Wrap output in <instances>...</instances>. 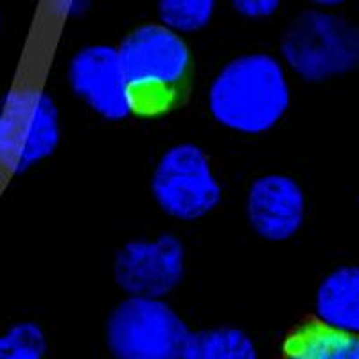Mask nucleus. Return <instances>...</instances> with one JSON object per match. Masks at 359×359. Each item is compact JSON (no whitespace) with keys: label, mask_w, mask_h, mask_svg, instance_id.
Segmentation results:
<instances>
[{"label":"nucleus","mask_w":359,"mask_h":359,"mask_svg":"<svg viewBox=\"0 0 359 359\" xmlns=\"http://www.w3.org/2000/svg\"><path fill=\"white\" fill-rule=\"evenodd\" d=\"M117 53L131 115L158 118L184 104L194 62L180 33L163 24L140 25L124 38Z\"/></svg>","instance_id":"f257e3e1"},{"label":"nucleus","mask_w":359,"mask_h":359,"mask_svg":"<svg viewBox=\"0 0 359 359\" xmlns=\"http://www.w3.org/2000/svg\"><path fill=\"white\" fill-rule=\"evenodd\" d=\"M290 108L286 70L269 54H246L223 67L208 88L221 126L246 135L271 130Z\"/></svg>","instance_id":"f03ea898"},{"label":"nucleus","mask_w":359,"mask_h":359,"mask_svg":"<svg viewBox=\"0 0 359 359\" xmlns=\"http://www.w3.org/2000/svg\"><path fill=\"white\" fill-rule=\"evenodd\" d=\"M282 56L306 81H325L359 67V29L331 11L302 13L282 40Z\"/></svg>","instance_id":"7ed1b4c3"},{"label":"nucleus","mask_w":359,"mask_h":359,"mask_svg":"<svg viewBox=\"0 0 359 359\" xmlns=\"http://www.w3.org/2000/svg\"><path fill=\"white\" fill-rule=\"evenodd\" d=\"M189 329L162 298L130 297L107 322V345L115 359H180Z\"/></svg>","instance_id":"20e7f679"},{"label":"nucleus","mask_w":359,"mask_h":359,"mask_svg":"<svg viewBox=\"0 0 359 359\" xmlns=\"http://www.w3.org/2000/svg\"><path fill=\"white\" fill-rule=\"evenodd\" d=\"M60 142L53 99L38 90H13L0 102V165L24 172L50 156Z\"/></svg>","instance_id":"39448f33"},{"label":"nucleus","mask_w":359,"mask_h":359,"mask_svg":"<svg viewBox=\"0 0 359 359\" xmlns=\"http://www.w3.org/2000/svg\"><path fill=\"white\" fill-rule=\"evenodd\" d=\"M158 207L180 221H194L212 212L221 201V185L203 149L178 144L160 156L151 178Z\"/></svg>","instance_id":"423d86ee"},{"label":"nucleus","mask_w":359,"mask_h":359,"mask_svg":"<svg viewBox=\"0 0 359 359\" xmlns=\"http://www.w3.org/2000/svg\"><path fill=\"white\" fill-rule=\"evenodd\" d=\"M185 250L175 236L131 241L115 257V280L130 297L162 298L184 277Z\"/></svg>","instance_id":"0eeeda50"},{"label":"nucleus","mask_w":359,"mask_h":359,"mask_svg":"<svg viewBox=\"0 0 359 359\" xmlns=\"http://www.w3.org/2000/svg\"><path fill=\"white\" fill-rule=\"evenodd\" d=\"M69 83L86 107L108 121H123L130 114L128 86L118 53L108 45H90L74 54Z\"/></svg>","instance_id":"6e6552de"},{"label":"nucleus","mask_w":359,"mask_h":359,"mask_svg":"<svg viewBox=\"0 0 359 359\" xmlns=\"http://www.w3.org/2000/svg\"><path fill=\"white\" fill-rule=\"evenodd\" d=\"M252 229L266 241H286L300 230L306 216L302 187L284 175H266L252 184L246 198Z\"/></svg>","instance_id":"1a4fd4ad"},{"label":"nucleus","mask_w":359,"mask_h":359,"mask_svg":"<svg viewBox=\"0 0 359 359\" xmlns=\"http://www.w3.org/2000/svg\"><path fill=\"white\" fill-rule=\"evenodd\" d=\"M282 359H359V334L307 318L284 338Z\"/></svg>","instance_id":"9d476101"},{"label":"nucleus","mask_w":359,"mask_h":359,"mask_svg":"<svg viewBox=\"0 0 359 359\" xmlns=\"http://www.w3.org/2000/svg\"><path fill=\"white\" fill-rule=\"evenodd\" d=\"M314 313L327 325L359 334V266H339L323 277Z\"/></svg>","instance_id":"9b49d317"},{"label":"nucleus","mask_w":359,"mask_h":359,"mask_svg":"<svg viewBox=\"0 0 359 359\" xmlns=\"http://www.w3.org/2000/svg\"><path fill=\"white\" fill-rule=\"evenodd\" d=\"M180 359H259L255 343L236 327L189 332Z\"/></svg>","instance_id":"f8f14e48"},{"label":"nucleus","mask_w":359,"mask_h":359,"mask_svg":"<svg viewBox=\"0 0 359 359\" xmlns=\"http://www.w3.org/2000/svg\"><path fill=\"white\" fill-rule=\"evenodd\" d=\"M216 0H158V17L176 33H196L210 24Z\"/></svg>","instance_id":"ddd939ff"},{"label":"nucleus","mask_w":359,"mask_h":359,"mask_svg":"<svg viewBox=\"0 0 359 359\" xmlns=\"http://www.w3.org/2000/svg\"><path fill=\"white\" fill-rule=\"evenodd\" d=\"M47 336L34 322H18L0 334V359H43Z\"/></svg>","instance_id":"4468645a"},{"label":"nucleus","mask_w":359,"mask_h":359,"mask_svg":"<svg viewBox=\"0 0 359 359\" xmlns=\"http://www.w3.org/2000/svg\"><path fill=\"white\" fill-rule=\"evenodd\" d=\"M230 4L246 18H268L278 11L282 0H230Z\"/></svg>","instance_id":"2eb2a0df"},{"label":"nucleus","mask_w":359,"mask_h":359,"mask_svg":"<svg viewBox=\"0 0 359 359\" xmlns=\"http://www.w3.org/2000/svg\"><path fill=\"white\" fill-rule=\"evenodd\" d=\"M88 2L90 0H56L57 8L67 13V15H76V13L83 11Z\"/></svg>","instance_id":"dca6fc26"},{"label":"nucleus","mask_w":359,"mask_h":359,"mask_svg":"<svg viewBox=\"0 0 359 359\" xmlns=\"http://www.w3.org/2000/svg\"><path fill=\"white\" fill-rule=\"evenodd\" d=\"M309 2H313L318 8H336V6H341L347 0H309Z\"/></svg>","instance_id":"f3484780"}]
</instances>
